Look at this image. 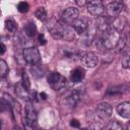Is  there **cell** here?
Here are the masks:
<instances>
[{
  "label": "cell",
  "instance_id": "obj_1",
  "mask_svg": "<svg viewBox=\"0 0 130 130\" xmlns=\"http://www.w3.org/2000/svg\"><path fill=\"white\" fill-rule=\"evenodd\" d=\"M120 36L121 35L119 31H117L113 27H110L109 29L104 31L100 38H101L106 50H111V49H114L117 47L118 42L120 40Z\"/></svg>",
  "mask_w": 130,
  "mask_h": 130
},
{
  "label": "cell",
  "instance_id": "obj_2",
  "mask_svg": "<svg viewBox=\"0 0 130 130\" xmlns=\"http://www.w3.org/2000/svg\"><path fill=\"white\" fill-rule=\"evenodd\" d=\"M22 57L23 60L31 66L38 65L41 62V54L39 52V49L36 47H28L23 49Z\"/></svg>",
  "mask_w": 130,
  "mask_h": 130
},
{
  "label": "cell",
  "instance_id": "obj_3",
  "mask_svg": "<svg viewBox=\"0 0 130 130\" xmlns=\"http://www.w3.org/2000/svg\"><path fill=\"white\" fill-rule=\"evenodd\" d=\"M48 83L53 89L59 90L66 85V78L63 75H61L59 72L53 71L50 72L48 75Z\"/></svg>",
  "mask_w": 130,
  "mask_h": 130
},
{
  "label": "cell",
  "instance_id": "obj_4",
  "mask_svg": "<svg viewBox=\"0 0 130 130\" xmlns=\"http://www.w3.org/2000/svg\"><path fill=\"white\" fill-rule=\"evenodd\" d=\"M78 15H79V11H78L77 8H75V7H68V8H66L62 12L61 20L65 24H70V23H73L78 18Z\"/></svg>",
  "mask_w": 130,
  "mask_h": 130
},
{
  "label": "cell",
  "instance_id": "obj_5",
  "mask_svg": "<svg viewBox=\"0 0 130 130\" xmlns=\"http://www.w3.org/2000/svg\"><path fill=\"white\" fill-rule=\"evenodd\" d=\"M112 107L108 103H101L95 108V115L103 121H106L112 116Z\"/></svg>",
  "mask_w": 130,
  "mask_h": 130
},
{
  "label": "cell",
  "instance_id": "obj_6",
  "mask_svg": "<svg viewBox=\"0 0 130 130\" xmlns=\"http://www.w3.org/2000/svg\"><path fill=\"white\" fill-rule=\"evenodd\" d=\"M81 64L86 68H93L98 65L99 58L93 52H85L80 56Z\"/></svg>",
  "mask_w": 130,
  "mask_h": 130
},
{
  "label": "cell",
  "instance_id": "obj_7",
  "mask_svg": "<svg viewBox=\"0 0 130 130\" xmlns=\"http://www.w3.org/2000/svg\"><path fill=\"white\" fill-rule=\"evenodd\" d=\"M87 11L93 16H101L105 11V6L100 0H92L86 4Z\"/></svg>",
  "mask_w": 130,
  "mask_h": 130
},
{
  "label": "cell",
  "instance_id": "obj_8",
  "mask_svg": "<svg viewBox=\"0 0 130 130\" xmlns=\"http://www.w3.org/2000/svg\"><path fill=\"white\" fill-rule=\"evenodd\" d=\"M122 7H123L122 2H120V1H112V2L107 4V6L105 7V10H106V13H107L108 16L117 17L118 14L121 12Z\"/></svg>",
  "mask_w": 130,
  "mask_h": 130
},
{
  "label": "cell",
  "instance_id": "obj_9",
  "mask_svg": "<svg viewBox=\"0 0 130 130\" xmlns=\"http://www.w3.org/2000/svg\"><path fill=\"white\" fill-rule=\"evenodd\" d=\"M2 100H3V101L5 102V104L7 105V108H9L12 112L17 113V114H19V113H20L21 107H20L19 103H18V102H16V100H15V99H13L10 94H8V93L4 92V93L2 94Z\"/></svg>",
  "mask_w": 130,
  "mask_h": 130
},
{
  "label": "cell",
  "instance_id": "obj_10",
  "mask_svg": "<svg viewBox=\"0 0 130 130\" xmlns=\"http://www.w3.org/2000/svg\"><path fill=\"white\" fill-rule=\"evenodd\" d=\"M81 99H82V92L78 89H75L66 98V103L70 108H75Z\"/></svg>",
  "mask_w": 130,
  "mask_h": 130
},
{
  "label": "cell",
  "instance_id": "obj_11",
  "mask_svg": "<svg viewBox=\"0 0 130 130\" xmlns=\"http://www.w3.org/2000/svg\"><path fill=\"white\" fill-rule=\"evenodd\" d=\"M89 22L87 21L86 18L84 17H78L74 22H73V28L76 31V34L82 35L88 27Z\"/></svg>",
  "mask_w": 130,
  "mask_h": 130
},
{
  "label": "cell",
  "instance_id": "obj_12",
  "mask_svg": "<svg viewBox=\"0 0 130 130\" xmlns=\"http://www.w3.org/2000/svg\"><path fill=\"white\" fill-rule=\"evenodd\" d=\"M117 113L125 119L130 118V103L129 102H122L117 106Z\"/></svg>",
  "mask_w": 130,
  "mask_h": 130
},
{
  "label": "cell",
  "instance_id": "obj_13",
  "mask_svg": "<svg viewBox=\"0 0 130 130\" xmlns=\"http://www.w3.org/2000/svg\"><path fill=\"white\" fill-rule=\"evenodd\" d=\"M84 76H85V71H84V69L81 68V67H77V68H75L74 70L71 71L70 79H71L72 82L78 83V82H80V81L83 80Z\"/></svg>",
  "mask_w": 130,
  "mask_h": 130
},
{
  "label": "cell",
  "instance_id": "obj_14",
  "mask_svg": "<svg viewBox=\"0 0 130 130\" xmlns=\"http://www.w3.org/2000/svg\"><path fill=\"white\" fill-rule=\"evenodd\" d=\"M76 31L73 27H70L68 25H62V40L65 41H72L75 39Z\"/></svg>",
  "mask_w": 130,
  "mask_h": 130
},
{
  "label": "cell",
  "instance_id": "obj_15",
  "mask_svg": "<svg viewBox=\"0 0 130 130\" xmlns=\"http://www.w3.org/2000/svg\"><path fill=\"white\" fill-rule=\"evenodd\" d=\"M14 91H15V94L18 98H20V99H23L24 100V99H28L29 98V91H28V89L25 88L21 82H19V83H17L15 85Z\"/></svg>",
  "mask_w": 130,
  "mask_h": 130
},
{
  "label": "cell",
  "instance_id": "obj_16",
  "mask_svg": "<svg viewBox=\"0 0 130 130\" xmlns=\"http://www.w3.org/2000/svg\"><path fill=\"white\" fill-rule=\"evenodd\" d=\"M25 119L30 121H37V112L34 108V106L30 103H27L25 106Z\"/></svg>",
  "mask_w": 130,
  "mask_h": 130
},
{
  "label": "cell",
  "instance_id": "obj_17",
  "mask_svg": "<svg viewBox=\"0 0 130 130\" xmlns=\"http://www.w3.org/2000/svg\"><path fill=\"white\" fill-rule=\"evenodd\" d=\"M125 24H126V19L123 17V16H117V17H115V19H114V22H113V28L114 29H116L117 31H122L123 30V28H124V26H125Z\"/></svg>",
  "mask_w": 130,
  "mask_h": 130
},
{
  "label": "cell",
  "instance_id": "obj_18",
  "mask_svg": "<svg viewBox=\"0 0 130 130\" xmlns=\"http://www.w3.org/2000/svg\"><path fill=\"white\" fill-rule=\"evenodd\" d=\"M23 31L27 37H34L37 34V26L32 21H29L24 25Z\"/></svg>",
  "mask_w": 130,
  "mask_h": 130
},
{
  "label": "cell",
  "instance_id": "obj_19",
  "mask_svg": "<svg viewBox=\"0 0 130 130\" xmlns=\"http://www.w3.org/2000/svg\"><path fill=\"white\" fill-rule=\"evenodd\" d=\"M121 64H122V67L125 69L130 68V49H127L124 51L121 58Z\"/></svg>",
  "mask_w": 130,
  "mask_h": 130
},
{
  "label": "cell",
  "instance_id": "obj_20",
  "mask_svg": "<svg viewBox=\"0 0 130 130\" xmlns=\"http://www.w3.org/2000/svg\"><path fill=\"white\" fill-rule=\"evenodd\" d=\"M105 130H123V127L118 121L113 120V121H110L107 123Z\"/></svg>",
  "mask_w": 130,
  "mask_h": 130
},
{
  "label": "cell",
  "instance_id": "obj_21",
  "mask_svg": "<svg viewBox=\"0 0 130 130\" xmlns=\"http://www.w3.org/2000/svg\"><path fill=\"white\" fill-rule=\"evenodd\" d=\"M36 16L38 19L42 20V21H45L47 19V11L44 7H39L37 10H36Z\"/></svg>",
  "mask_w": 130,
  "mask_h": 130
},
{
  "label": "cell",
  "instance_id": "obj_22",
  "mask_svg": "<svg viewBox=\"0 0 130 130\" xmlns=\"http://www.w3.org/2000/svg\"><path fill=\"white\" fill-rule=\"evenodd\" d=\"M5 28L10 32H15L17 25L12 19H6L5 20Z\"/></svg>",
  "mask_w": 130,
  "mask_h": 130
},
{
  "label": "cell",
  "instance_id": "obj_23",
  "mask_svg": "<svg viewBox=\"0 0 130 130\" xmlns=\"http://www.w3.org/2000/svg\"><path fill=\"white\" fill-rule=\"evenodd\" d=\"M9 71V68H8V65L6 64V62L4 60H0V76L1 78H4L7 73Z\"/></svg>",
  "mask_w": 130,
  "mask_h": 130
},
{
  "label": "cell",
  "instance_id": "obj_24",
  "mask_svg": "<svg viewBox=\"0 0 130 130\" xmlns=\"http://www.w3.org/2000/svg\"><path fill=\"white\" fill-rule=\"evenodd\" d=\"M23 128L24 130H36V122L35 121H30L27 119H23Z\"/></svg>",
  "mask_w": 130,
  "mask_h": 130
},
{
  "label": "cell",
  "instance_id": "obj_25",
  "mask_svg": "<svg viewBox=\"0 0 130 130\" xmlns=\"http://www.w3.org/2000/svg\"><path fill=\"white\" fill-rule=\"evenodd\" d=\"M126 44H127V38H126L124 35H122V36H120V40H119L118 45H117L116 48H117L119 51H122V50L125 49Z\"/></svg>",
  "mask_w": 130,
  "mask_h": 130
},
{
  "label": "cell",
  "instance_id": "obj_26",
  "mask_svg": "<svg viewBox=\"0 0 130 130\" xmlns=\"http://www.w3.org/2000/svg\"><path fill=\"white\" fill-rule=\"evenodd\" d=\"M21 83L23 84V86L25 88H27L29 90V88H30V81H29V78H28V76H27V74L25 72H22V74H21Z\"/></svg>",
  "mask_w": 130,
  "mask_h": 130
},
{
  "label": "cell",
  "instance_id": "obj_27",
  "mask_svg": "<svg viewBox=\"0 0 130 130\" xmlns=\"http://www.w3.org/2000/svg\"><path fill=\"white\" fill-rule=\"evenodd\" d=\"M28 9H29V5L26 3V2H19L18 4H17V10L19 11V12H21V13H25V12H27L28 11Z\"/></svg>",
  "mask_w": 130,
  "mask_h": 130
},
{
  "label": "cell",
  "instance_id": "obj_28",
  "mask_svg": "<svg viewBox=\"0 0 130 130\" xmlns=\"http://www.w3.org/2000/svg\"><path fill=\"white\" fill-rule=\"evenodd\" d=\"M86 130H103V128L99 123H92L88 126V128Z\"/></svg>",
  "mask_w": 130,
  "mask_h": 130
},
{
  "label": "cell",
  "instance_id": "obj_29",
  "mask_svg": "<svg viewBox=\"0 0 130 130\" xmlns=\"http://www.w3.org/2000/svg\"><path fill=\"white\" fill-rule=\"evenodd\" d=\"M70 126L73 127V128H79L80 123H79L78 120H76V119H72V120L70 121Z\"/></svg>",
  "mask_w": 130,
  "mask_h": 130
},
{
  "label": "cell",
  "instance_id": "obj_30",
  "mask_svg": "<svg viewBox=\"0 0 130 130\" xmlns=\"http://www.w3.org/2000/svg\"><path fill=\"white\" fill-rule=\"evenodd\" d=\"M38 41H39V43H40L41 45H45V44L47 43V40H46V38H45V36H44L43 34L39 35V37H38Z\"/></svg>",
  "mask_w": 130,
  "mask_h": 130
},
{
  "label": "cell",
  "instance_id": "obj_31",
  "mask_svg": "<svg viewBox=\"0 0 130 130\" xmlns=\"http://www.w3.org/2000/svg\"><path fill=\"white\" fill-rule=\"evenodd\" d=\"M0 49H1V50H0V54L3 55V54L5 53V51H6V46H5L3 43H1V44H0Z\"/></svg>",
  "mask_w": 130,
  "mask_h": 130
},
{
  "label": "cell",
  "instance_id": "obj_32",
  "mask_svg": "<svg viewBox=\"0 0 130 130\" xmlns=\"http://www.w3.org/2000/svg\"><path fill=\"white\" fill-rule=\"evenodd\" d=\"M39 96H40V99H42V100H46L48 96H47V94L45 93V92H41L40 94H39Z\"/></svg>",
  "mask_w": 130,
  "mask_h": 130
},
{
  "label": "cell",
  "instance_id": "obj_33",
  "mask_svg": "<svg viewBox=\"0 0 130 130\" xmlns=\"http://www.w3.org/2000/svg\"><path fill=\"white\" fill-rule=\"evenodd\" d=\"M76 3H77L79 6H82V5L87 4V2H86V1H76Z\"/></svg>",
  "mask_w": 130,
  "mask_h": 130
},
{
  "label": "cell",
  "instance_id": "obj_34",
  "mask_svg": "<svg viewBox=\"0 0 130 130\" xmlns=\"http://www.w3.org/2000/svg\"><path fill=\"white\" fill-rule=\"evenodd\" d=\"M126 130H130V121L127 123V126H126Z\"/></svg>",
  "mask_w": 130,
  "mask_h": 130
},
{
  "label": "cell",
  "instance_id": "obj_35",
  "mask_svg": "<svg viewBox=\"0 0 130 130\" xmlns=\"http://www.w3.org/2000/svg\"><path fill=\"white\" fill-rule=\"evenodd\" d=\"M12 130H21V129H20L18 126H14V127L12 128Z\"/></svg>",
  "mask_w": 130,
  "mask_h": 130
},
{
  "label": "cell",
  "instance_id": "obj_36",
  "mask_svg": "<svg viewBox=\"0 0 130 130\" xmlns=\"http://www.w3.org/2000/svg\"><path fill=\"white\" fill-rule=\"evenodd\" d=\"M39 130H44V129H39Z\"/></svg>",
  "mask_w": 130,
  "mask_h": 130
}]
</instances>
